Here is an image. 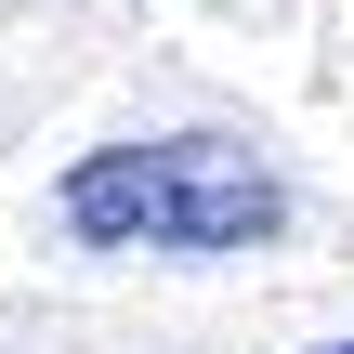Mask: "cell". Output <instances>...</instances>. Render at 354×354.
I'll return each instance as SVG.
<instances>
[{
	"label": "cell",
	"mask_w": 354,
	"mask_h": 354,
	"mask_svg": "<svg viewBox=\"0 0 354 354\" xmlns=\"http://www.w3.org/2000/svg\"><path fill=\"white\" fill-rule=\"evenodd\" d=\"M53 223L79 250H171V263H223V250H276L289 236V184L236 145V131H131L92 145L53 184Z\"/></svg>",
	"instance_id": "cell-1"
},
{
	"label": "cell",
	"mask_w": 354,
	"mask_h": 354,
	"mask_svg": "<svg viewBox=\"0 0 354 354\" xmlns=\"http://www.w3.org/2000/svg\"><path fill=\"white\" fill-rule=\"evenodd\" d=\"M315 354H354V342H315Z\"/></svg>",
	"instance_id": "cell-2"
}]
</instances>
